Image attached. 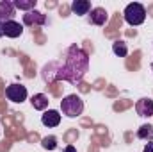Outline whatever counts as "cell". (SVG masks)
Instances as JSON below:
<instances>
[{"label":"cell","mask_w":153,"mask_h":152,"mask_svg":"<svg viewBox=\"0 0 153 152\" xmlns=\"http://www.w3.org/2000/svg\"><path fill=\"white\" fill-rule=\"evenodd\" d=\"M89 66V57L87 54L78 48L76 45L70 47L64 59L57 63H50L43 68V79L45 81H70L71 84H76L82 81Z\"/></svg>","instance_id":"cell-1"},{"label":"cell","mask_w":153,"mask_h":152,"mask_svg":"<svg viewBox=\"0 0 153 152\" xmlns=\"http://www.w3.org/2000/svg\"><path fill=\"white\" fill-rule=\"evenodd\" d=\"M125 22L128 23V25H132V27H137V25H141V23H144V20H146V9H144V5L143 4H139V2H132V4H128L126 7H125Z\"/></svg>","instance_id":"cell-2"},{"label":"cell","mask_w":153,"mask_h":152,"mask_svg":"<svg viewBox=\"0 0 153 152\" xmlns=\"http://www.w3.org/2000/svg\"><path fill=\"white\" fill-rule=\"evenodd\" d=\"M61 111L68 118H76L84 111V100L78 95H68L61 100Z\"/></svg>","instance_id":"cell-3"},{"label":"cell","mask_w":153,"mask_h":152,"mask_svg":"<svg viewBox=\"0 0 153 152\" xmlns=\"http://www.w3.org/2000/svg\"><path fill=\"white\" fill-rule=\"evenodd\" d=\"M27 88L23 86V84H9L7 88H5V97L11 100V102H14V104H22V102H25L27 100Z\"/></svg>","instance_id":"cell-4"},{"label":"cell","mask_w":153,"mask_h":152,"mask_svg":"<svg viewBox=\"0 0 153 152\" xmlns=\"http://www.w3.org/2000/svg\"><path fill=\"white\" fill-rule=\"evenodd\" d=\"M23 23L29 25V27H34V25H45V23H46V16H45L43 13L36 11V9H32V11H29V13L23 14Z\"/></svg>","instance_id":"cell-5"},{"label":"cell","mask_w":153,"mask_h":152,"mask_svg":"<svg viewBox=\"0 0 153 152\" xmlns=\"http://www.w3.org/2000/svg\"><path fill=\"white\" fill-rule=\"evenodd\" d=\"M23 34V25L16 20H11V22H5L4 23V36L7 38H20Z\"/></svg>","instance_id":"cell-6"},{"label":"cell","mask_w":153,"mask_h":152,"mask_svg":"<svg viewBox=\"0 0 153 152\" xmlns=\"http://www.w3.org/2000/svg\"><path fill=\"white\" fill-rule=\"evenodd\" d=\"M135 111L139 116L143 118H148V116H153V100L144 97V99H139L137 104H135Z\"/></svg>","instance_id":"cell-7"},{"label":"cell","mask_w":153,"mask_h":152,"mask_svg":"<svg viewBox=\"0 0 153 152\" xmlns=\"http://www.w3.org/2000/svg\"><path fill=\"white\" fill-rule=\"evenodd\" d=\"M41 123L45 127H57L61 123V113L55 111V109H48L45 111L43 116H41Z\"/></svg>","instance_id":"cell-8"},{"label":"cell","mask_w":153,"mask_h":152,"mask_svg":"<svg viewBox=\"0 0 153 152\" xmlns=\"http://www.w3.org/2000/svg\"><path fill=\"white\" fill-rule=\"evenodd\" d=\"M14 4L9 2V0H2L0 2V22L5 23V22H11L13 16H14Z\"/></svg>","instance_id":"cell-9"},{"label":"cell","mask_w":153,"mask_h":152,"mask_svg":"<svg viewBox=\"0 0 153 152\" xmlns=\"http://www.w3.org/2000/svg\"><path fill=\"white\" fill-rule=\"evenodd\" d=\"M89 20H91V23L102 27V25L107 23L109 14H107V11H105L103 7H94V9H91V16H89Z\"/></svg>","instance_id":"cell-10"},{"label":"cell","mask_w":153,"mask_h":152,"mask_svg":"<svg viewBox=\"0 0 153 152\" xmlns=\"http://www.w3.org/2000/svg\"><path fill=\"white\" fill-rule=\"evenodd\" d=\"M71 11L78 16H84V14H87L91 11V2L89 0H75L71 4Z\"/></svg>","instance_id":"cell-11"},{"label":"cell","mask_w":153,"mask_h":152,"mask_svg":"<svg viewBox=\"0 0 153 152\" xmlns=\"http://www.w3.org/2000/svg\"><path fill=\"white\" fill-rule=\"evenodd\" d=\"M30 102H32V108H34V109H38V111H45V109L48 108V97H46V95H43V93L34 95Z\"/></svg>","instance_id":"cell-12"},{"label":"cell","mask_w":153,"mask_h":152,"mask_svg":"<svg viewBox=\"0 0 153 152\" xmlns=\"http://www.w3.org/2000/svg\"><path fill=\"white\" fill-rule=\"evenodd\" d=\"M13 4H14L16 9H22V11H25V13L36 9V0H14Z\"/></svg>","instance_id":"cell-13"},{"label":"cell","mask_w":153,"mask_h":152,"mask_svg":"<svg viewBox=\"0 0 153 152\" xmlns=\"http://www.w3.org/2000/svg\"><path fill=\"white\" fill-rule=\"evenodd\" d=\"M152 136H153V127L152 125H141V129L137 131V138L139 140H148V141H152Z\"/></svg>","instance_id":"cell-14"},{"label":"cell","mask_w":153,"mask_h":152,"mask_svg":"<svg viewBox=\"0 0 153 152\" xmlns=\"http://www.w3.org/2000/svg\"><path fill=\"white\" fill-rule=\"evenodd\" d=\"M112 52L116 56H119V57H125L128 54V47H126L125 41H114L112 43Z\"/></svg>","instance_id":"cell-15"},{"label":"cell","mask_w":153,"mask_h":152,"mask_svg":"<svg viewBox=\"0 0 153 152\" xmlns=\"http://www.w3.org/2000/svg\"><path fill=\"white\" fill-rule=\"evenodd\" d=\"M41 147H43L45 150H53V149H57V138H55V136H46V138H43V140H41Z\"/></svg>","instance_id":"cell-16"},{"label":"cell","mask_w":153,"mask_h":152,"mask_svg":"<svg viewBox=\"0 0 153 152\" xmlns=\"http://www.w3.org/2000/svg\"><path fill=\"white\" fill-rule=\"evenodd\" d=\"M143 152H153V141H148V145L144 147V150Z\"/></svg>","instance_id":"cell-17"},{"label":"cell","mask_w":153,"mask_h":152,"mask_svg":"<svg viewBox=\"0 0 153 152\" xmlns=\"http://www.w3.org/2000/svg\"><path fill=\"white\" fill-rule=\"evenodd\" d=\"M64 152H76V149L73 147V145H68V147L64 149Z\"/></svg>","instance_id":"cell-18"},{"label":"cell","mask_w":153,"mask_h":152,"mask_svg":"<svg viewBox=\"0 0 153 152\" xmlns=\"http://www.w3.org/2000/svg\"><path fill=\"white\" fill-rule=\"evenodd\" d=\"M2 36H4V23L0 22V38H2Z\"/></svg>","instance_id":"cell-19"},{"label":"cell","mask_w":153,"mask_h":152,"mask_svg":"<svg viewBox=\"0 0 153 152\" xmlns=\"http://www.w3.org/2000/svg\"><path fill=\"white\" fill-rule=\"evenodd\" d=\"M152 70H153V63H152Z\"/></svg>","instance_id":"cell-20"}]
</instances>
